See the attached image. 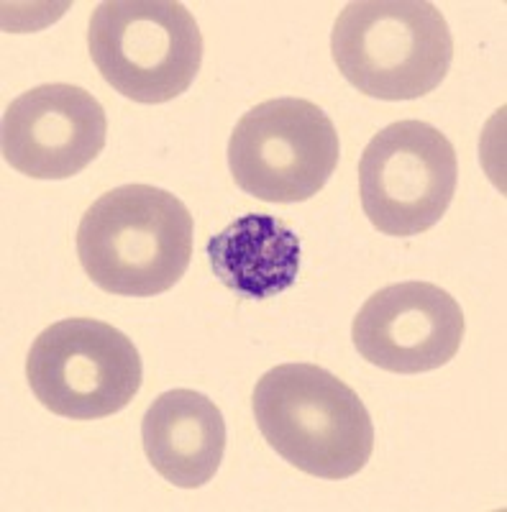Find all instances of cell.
<instances>
[{"mask_svg": "<svg viewBox=\"0 0 507 512\" xmlns=\"http://www.w3.org/2000/svg\"><path fill=\"white\" fill-rule=\"evenodd\" d=\"M195 223L177 195L152 185H121L85 210L77 256L93 285L118 297L172 290L193 259Z\"/></svg>", "mask_w": 507, "mask_h": 512, "instance_id": "1", "label": "cell"}, {"mask_svg": "<svg viewBox=\"0 0 507 512\" xmlns=\"http://www.w3.org/2000/svg\"><path fill=\"white\" fill-rule=\"evenodd\" d=\"M251 408L264 441L310 477L349 479L374 454V423L362 397L315 364L269 369Z\"/></svg>", "mask_w": 507, "mask_h": 512, "instance_id": "2", "label": "cell"}, {"mask_svg": "<svg viewBox=\"0 0 507 512\" xmlns=\"http://www.w3.org/2000/svg\"><path fill=\"white\" fill-rule=\"evenodd\" d=\"M331 52L338 72L377 100H415L446 80L454 36L426 0H359L336 18Z\"/></svg>", "mask_w": 507, "mask_h": 512, "instance_id": "3", "label": "cell"}, {"mask_svg": "<svg viewBox=\"0 0 507 512\" xmlns=\"http://www.w3.org/2000/svg\"><path fill=\"white\" fill-rule=\"evenodd\" d=\"M88 47L103 80L123 98L169 103L190 90L203 64V34L177 0H105Z\"/></svg>", "mask_w": 507, "mask_h": 512, "instance_id": "4", "label": "cell"}, {"mask_svg": "<svg viewBox=\"0 0 507 512\" xmlns=\"http://www.w3.org/2000/svg\"><path fill=\"white\" fill-rule=\"evenodd\" d=\"M139 349L126 333L95 318H65L36 336L26 379L36 400L59 418L100 420L139 395Z\"/></svg>", "mask_w": 507, "mask_h": 512, "instance_id": "5", "label": "cell"}, {"mask_svg": "<svg viewBox=\"0 0 507 512\" xmlns=\"http://www.w3.org/2000/svg\"><path fill=\"white\" fill-rule=\"evenodd\" d=\"M341 157L336 126L315 103L272 98L254 105L228 139L234 182L262 203H305L326 187Z\"/></svg>", "mask_w": 507, "mask_h": 512, "instance_id": "6", "label": "cell"}, {"mask_svg": "<svg viewBox=\"0 0 507 512\" xmlns=\"http://www.w3.org/2000/svg\"><path fill=\"white\" fill-rule=\"evenodd\" d=\"M459 182L449 136L426 121H397L367 144L359 162V195L369 223L385 236L408 239L436 226Z\"/></svg>", "mask_w": 507, "mask_h": 512, "instance_id": "7", "label": "cell"}, {"mask_svg": "<svg viewBox=\"0 0 507 512\" xmlns=\"http://www.w3.org/2000/svg\"><path fill=\"white\" fill-rule=\"evenodd\" d=\"M464 310L431 282H397L374 292L356 313V351L374 367L423 374L446 367L464 341Z\"/></svg>", "mask_w": 507, "mask_h": 512, "instance_id": "8", "label": "cell"}, {"mask_svg": "<svg viewBox=\"0 0 507 512\" xmlns=\"http://www.w3.org/2000/svg\"><path fill=\"white\" fill-rule=\"evenodd\" d=\"M108 139L93 93L67 82L21 93L3 113V159L31 180H70L90 167Z\"/></svg>", "mask_w": 507, "mask_h": 512, "instance_id": "9", "label": "cell"}, {"mask_svg": "<svg viewBox=\"0 0 507 512\" xmlns=\"http://www.w3.org/2000/svg\"><path fill=\"white\" fill-rule=\"evenodd\" d=\"M226 420L210 397L195 390L162 392L141 420L149 464L180 489L213 482L226 454Z\"/></svg>", "mask_w": 507, "mask_h": 512, "instance_id": "10", "label": "cell"}, {"mask_svg": "<svg viewBox=\"0 0 507 512\" xmlns=\"http://www.w3.org/2000/svg\"><path fill=\"white\" fill-rule=\"evenodd\" d=\"M213 274L246 300H269L295 285L303 244L280 218L246 213L208 241Z\"/></svg>", "mask_w": 507, "mask_h": 512, "instance_id": "11", "label": "cell"}]
</instances>
